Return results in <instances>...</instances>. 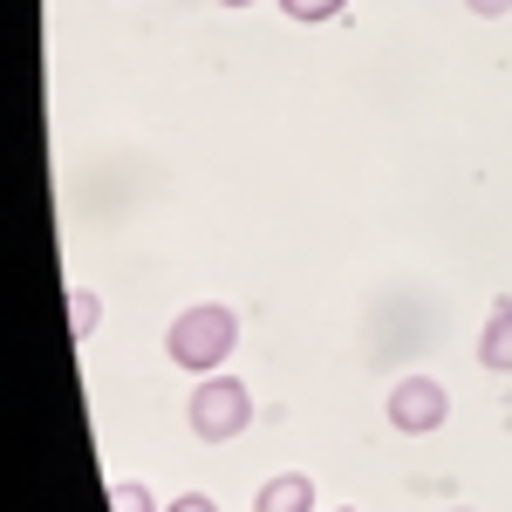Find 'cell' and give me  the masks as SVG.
Here are the masks:
<instances>
[{
  "label": "cell",
  "mask_w": 512,
  "mask_h": 512,
  "mask_svg": "<svg viewBox=\"0 0 512 512\" xmlns=\"http://www.w3.org/2000/svg\"><path fill=\"white\" fill-rule=\"evenodd\" d=\"M233 349H239V315L226 301H198L185 315H171V328H164V355L185 376H219Z\"/></svg>",
  "instance_id": "1"
},
{
  "label": "cell",
  "mask_w": 512,
  "mask_h": 512,
  "mask_svg": "<svg viewBox=\"0 0 512 512\" xmlns=\"http://www.w3.org/2000/svg\"><path fill=\"white\" fill-rule=\"evenodd\" d=\"M185 424H192L198 444H233V437H246V424H253V390L239 383V376H205V383H192V403H185Z\"/></svg>",
  "instance_id": "2"
},
{
  "label": "cell",
  "mask_w": 512,
  "mask_h": 512,
  "mask_svg": "<svg viewBox=\"0 0 512 512\" xmlns=\"http://www.w3.org/2000/svg\"><path fill=\"white\" fill-rule=\"evenodd\" d=\"M383 417H390V431H403V437H431V431H444V417H451V390H444L437 376H403V383H390Z\"/></svg>",
  "instance_id": "3"
},
{
  "label": "cell",
  "mask_w": 512,
  "mask_h": 512,
  "mask_svg": "<svg viewBox=\"0 0 512 512\" xmlns=\"http://www.w3.org/2000/svg\"><path fill=\"white\" fill-rule=\"evenodd\" d=\"M253 512H315V478L308 472H280L253 492Z\"/></svg>",
  "instance_id": "4"
},
{
  "label": "cell",
  "mask_w": 512,
  "mask_h": 512,
  "mask_svg": "<svg viewBox=\"0 0 512 512\" xmlns=\"http://www.w3.org/2000/svg\"><path fill=\"white\" fill-rule=\"evenodd\" d=\"M478 362H485L492 376H512V294H506V301H492L485 335H478Z\"/></svg>",
  "instance_id": "5"
},
{
  "label": "cell",
  "mask_w": 512,
  "mask_h": 512,
  "mask_svg": "<svg viewBox=\"0 0 512 512\" xmlns=\"http://www.w3.org/2000/svg\"><path fill=\"white\" fill-rule=\"evenodd\" d=\"M69 328H76V342H89V335L103 328V301H96L89 287H69Z\"/></svg>",
  "instance_id": "6"
},
{
  "label": "cell",
  "mask_w": 512,
  "mask_h": 512,
  "mask_svg": "<svg viewBox=\"0 0 512 512\" xmlns=\"http://www.w3.org/2000/svg\"><path fill=\"white\" fill-rule=\"evenodd\" d=\"M342 7H349V0H280V14H287V21H308V28H315V21H335Z\"/></svg>",
  "instance_id": "7"
},
{
  "label": "cell",
  "mask_w": 512,
  "mask_h": 512,
  "mask_svg": "<svg viewBox=\"0 0 512 512\" xmlns=\"http://www.w3.org/2000/svg\"><path fill=\"white\" fill-rule=\"evenodd\" d=\"M110 506H117V512H158V499H151V485L123 478V485H110Z\"/></svg>",
  "instance_id": "8"
},
{
  "label": "cell",
  "mask_w": 512,
  "mask_h": 512,
  "mask_svg": "<svg viewBox=\"0 0 512 512\" xmlns=\"http://www.w3.org/2000/svg\"><path fill=\"white\" fill-rule=\"evenodd\" d=\"M164 512H219V499L212 492H185V499H171Z\"/></svg>",
  "instance_id": "9"
},
{
  "label": "cell",
  "mask_w": 512,
  "mask_h": 512,
  "mask_svg": "<svg viewBox=\"0 0 512 512\" xmlns=\"http://www.w3.org/2000/svg\"><path fill=\"white\" fill-rule=\"evenodd\" d=\"M478 21H499V14H512V0H465Z\"/></svg>",
  "instance_id": "10"
},
{
  "label": "cell",
  "mask_w": 512,
  "mask_h": 512,
  "mask_svg": "<svg viewBox=\"0 0 512 512\" xmlns=\"http://www.w3.org/2000/svg\"><path fill=\"white\" fill-rule=\"evenodd\" d=\"M219 7H253V0H219Z\"/></svg>",
  "instance_id": "11"
},
{
  "label": "cell",
  "mask_w": 512,
  "mask_h": 512,
  "mask_svg": "<svg viewBox=\"0 0 512 512\" xmlns=\"http://www.w3.org/2000/svg\"><path fill=\"white\" fill-rule=\"evenodd\" d=\"M451 512H472V506H451Z\"/></svg>",
  "instance_id": "12"
},
{
  "label": "cell",
  "mask_w": 512,
  "mask_h": 512,
  "mask_svg": "<svg viewBox=\"0 0 512 512\" xmlns=\"http://www.w3.org/2000/svg\"><path fill=\"white\" fill-rule=\"evenodd\" d=\"M335 512H355V506H335Z\"/></svg>",
  "instance_id": "13"
}]
</instances>
